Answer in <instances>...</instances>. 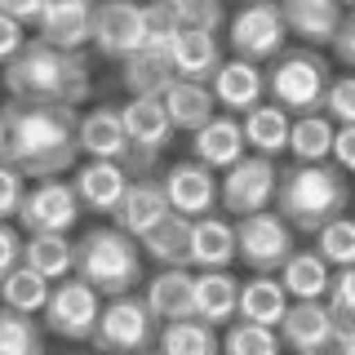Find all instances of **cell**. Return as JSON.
Masks as SVG:
<instances>
[{"mask_svg": "<svg viewBox=\"0 0 355 355\" xmlns=\"http://www.w3.org/2000/svg\"><path fill=\"white\" fill-rule=\"evenodd\" d=\"M76 111L62 107H31L5 103L0 107V164L18 169L22 178H49L67 173L76 164Z\"/></svg>", "mask_w": 355, "mask_h": 355, "instance_id": "cell-1", "label": "cell"}, {"mask_svg": "<svg viewBox=\"0 0 355 355\" xmlns=\"http://www.w3.org/2000/svg\"><path fill=\"white\" fill-rule=\"evenodd\" d=\"M94 89L85 53L49 49L40 40H27V49L5 67V94L9 103H31V107H62L76 111Z\"/></svg>", "mask_w": 355, "mask_h": 355, "instance_id": "cell-2", "label": "cell"}, {"mask_svg": "<svg viewBox=\"0 0 355 355\" xmlns=\"http://www.w3.org/2000/svg\"><path fill=\"white\" fill-rule=\"evenodd\" d=\"M351 205L347 173L333 164H288L275 182V209L288 222V231H311L315 236L324 222L342 218Z\"/></svg>", "mask_w": 355, "mask_h": 355, "instance_id": "cell-3", "label": "cell"}, {"mask_svg": "<svg viewBox=\"0 0 355 355\" xmlns=\"http://www.w3.org/2000/svg\"><path fill=\"white\" fill-rule=\"evenodd\" d=\"M76 280H85L98 297H125L142 284V249L116 227H94L76 240Z\"/></svg>", "mask_w": 355, "mask_h": 355, "instance_id": "cell-4", "label": "cell"}, {"mask_svg": "<svg viewBox=\"0 0 355 355\" xmlns=\"http://www.w3.org/2000/svg\"><path fill=\"white\" fill-rule=\"evenodd\" d=\"M329 80L333 71L315 49H284L266 71V94H271V107H280L288 120H297L320 111Z\"/></svg>", "mask_w": 355, "mask_h": 355, "instance_id": "cell-5", "label": "cell"}, {"mask_svg": "<svg viewBox=\"0 0 355 355\" xmlns=\"http://www.w3.org/2000/svg\"><path fill=\"white\" fill-rule=\"evenodd\" d=\"M155 320H151V311L142 306V297H111V302L103 306V315H98V324H94V351L98 355H142V351H151L155 347Z\"/></svg>", "mask_w": 355, "mask_h": 355, "instance_id": "cell-6", "label": "cell"}, {"mask_svg": "<svg viewBox=\"0 0 355 355\" xmlns=\"http://www.w3.org/2000/svg\"><path fill=\"white\" fill-rule=\"evenodd\" d=\"M293 253V231L280 214L262 209L236 222V258L249 266L253 275H275Z\"/></svg>", "mask_w": 355, "mask_h": 355, "instance_id": "cell-7", "label": "cell"}, {"mask_svg": "<svg viewBox=\"0 0 355 355\" xmlns=\"http://www.w3.org/2000/svg\"><path fill=\"white\" fill-rule=\"evenodd\" d=\"M275 182H280L275 160H266V155H244V160H236L218 178V205L236 218L262 214V209L275 205Z\"/></svg>", "mask_w": 355, "mask_h": 355, "instance_id": "cell-8", "label": "cell"}, {"mask_svg": "<svg viewBox=\"0 0 355 355\" xmlns=\"http://www.w3.org/2000/svg\"><path fill=\"white\" fill-rule=\"evenodd\" d=\"M231 49L236 58L262 67V62H275L284 53V18H280V5L275 0H249L236 18H231Z\"/></svg>", "mask_w": 355, "mask_h": 355, "instance_id": "cell-9", "label": "cell"}, {"mask_svg": "<svg viewBox=\"0 0 355 355\" xmlns=\"http://www.w3.org/2000/svg\"><path fill=\"white\" fill-rule=\"evenodd\" d=\"M40 315H44V329L49 333H58L67 342H89L98 315H103V297H98L85 280L67 275V280H58L49 288V302H44Z\"/></svg>", "mask_w": 355, "mask_h": 355, "instance_id": "cell-10", "label": "cell"}, {"mask_svg": "<svg viewBox=\"0 0 355 355\" xmlns=\"http://www.w3.org/2000/svg\"><path fill=\"white\" fill-rule=\"evenodd\" d=\"M76 218H80V200H76L71 182H62V178L27 187V196L18 205V222L27 236H67L76 227Z\"/></svg>", "mask_w": 355, "mask_h": 355, "instance_id": "cell-11", "label": "cell"}, {"mask_svg": "<svg viewBox=\"0 0 355 355\" xmlns=\"http://www.w3.org/2000/svg\"><path fill=\"white\" fill-rule=\"evenodd\" d=\"M103 58H120L142 49V5L133 0H94V36H89Z\"/></svg>", "mask_w": 355, "mask_h": 355, "instance_id": "cell-12", "label": "cell"}, {"mask_svg": "<svg viewBox=\"0 0 355 355\" xmlns=\"http://www.w3.org/2000/svg\"><path fill=\"white\" fill-rule=\"evenodd\" d=\"M160 187H164V200H169V214L187 218V222L214 214V205H218V178H214V169H205L196 160L169 164Z\"/></svg>", "mask_w": 355, "mask_h": 355, "instance_id": "cell-13", "label": "cell"}, {"mask_svg": "<svg viewBox=\"0 0 355 355\" xmlns=\"http://www.w3.org/2000/svg\"><path fill=\"white\" fill-rule=\"evenodd\" d=\"M40 44L67 53H85L89 36H94V0H44L36 18Z\"/></svg>", "mask_w": 355, "mask_h": 355, "instance_id": "cell-14", "label": "cell"}, {"mask_svg": "<svg viewBox=\"0 0 355 355\" xmlns=\"http://www.w3.org/2000/svg\"><path fill=\"white\" fill-rule=\"evenodd\" d=\"M71 191L80 200V209H89V214H116L125 191H129V173L111 160H85L71 173Z\"/></svg>", "mask_w": 355, "mask_h": 355, "instance_id": "cell-15", "label": "cell"}, {"mask_svg": "<svg viewBox=\"0 0 355 355\" xmlns=\"http://www.w3.org/2000/svg\"><path fill=\"white\" fill-rule=\"evenodd\" d=\"M116 231H125L129 240H142L147 231H155L164 218H169V200H164V187L155 178H133L125 200H120L116 214Z\"/></svg>", "mask_w": 355, "mask_h": 355, "instance_id": "cell-16", "label": "cell"}, {"mask_svg": "<svg viewBox=\"0 0 355 355\" xmlns=\"http://www.w3.org/2000/svg\"><path fill=\"white\" fill-rule=\"evenodd\" d=\"M191 151H196V164H205V169H214V173H227L236 160L249 155L244 133H240V120L227 116V111H218L205 129L191 133Z\"/></svg>", "mask_w": 355, "mask_h": 355, "instance_id": "cell-17", "label": "cell"}, {"mask_svg": "<svg viewBox=\"0 0 355 355\" xmlns=\"http://www.w3.org/2000/svg\"><path fill=\"white\" fill-rule=\"evenodd\" d=\"M209 94H214V107H227V116L231 111L244 116V111H253L266 98V71L244 58H231L214 71V89Z\"/></svg>", "mask_w": 355, "mask_h": 355, "instance_id": "cell-18", "label": "cell"}, {"mask_svg": "<svg viewBox=\"0 0 355 355\" xmlns=\"http://www.w3.org/2000/svg\"><path fill=\"white\" fill-rule=\"evenodd\" d=\"M76 147H80L89 160L120 164V160H125V151H129L120 111L116 107H94L89 116H76Z\"/></svg>", "mask_w": 355, "mask_h": 355, "instance_id": "cell-19", "label": "cell"}, {"mask_svg": "<svg viewBox=\"0 0 355 355\" xmlns=\"http://www.w3.org/2000/svg\"><path fill=\"white\" fill-rule=\"evenodd\" d=\"M142 306L151 311L155 324H173V320H196L191 311V271L187 266H169V271H155L147 280Z\"/></svg>", "mask_w": 355, "mask_h": 355, "instance_id": "cell-20", "label": "cell"}, {"mask_svg": "<svg viewBox=\"0 0 355 355\" xmlns=\"http://www.w3.org/2000/svg\"><path fill=\"white\" fill-rule=\"evenodd\" d=\"M236 302H240V280L231 271H200L191 275V311L200 324L218 329L227 320H236Z\"/></svg>", "mask_w": 355, "mask_h": 355, "instance_id": "cell-21", "label": "cell"}, {"mask_svg": "<svg viewBox=\"0 0 355 355\" xmlns=\"http://www.w3.org/2000/svg\"><path fill=\"white\" fill-rule=\"evenodd\" d=\"M236 262V222L227 218H196L191 222V253H187V266H200V271H227Z\"/></svg>", "mask_w": 355, "mask_h": 355, "instance_id": "cell-22", "label": "cell"}, {"mask_svg": "<svg viewBox=\"0 0 355 355\" xmlns=\"http://www.w3.org/2000/svg\"><path fill=\"white\" fill-rule=\"evenodd\" d=\"M275 338H280V347H288L293 355H311L315 347H324V342L333 338L329 302H288Z\"/></svg>", "mask_w": 355, "mask_h": 355, "instance_id": "cell-23", "label": "cell"}, {"mask_svg": "<svg viewBox=\"0 0 355 355\" xmlns=\"http://www.w3.org/2000/svg\"><path fill=\"white\" fill-rule=\"evenodd\" d=\"M275 5H280L284 31L302 36L306 44H333V36L342 27V14H347L333 0H275Z\"/></svg>", "mask_w": 355, "mask_h": 355, "instance_id": "cell-24", "label": "cell"}, {"mask_svg": "<svg viewBox=\"0 0 355 355\" xmlns=\"http://www.w3.org/2000/svg\"><path fill=\"white\" fill-rule=\"evenodd\" d=\"M120 125H125V138L133 151H151V155H160L169 147V133H173L160 98H129L120 107Z\"/></svg>", "mask_w": 355, "mask_h": 355, "instance_id": "cell-25", "label": "cell"}, {"mask_svg": "<svg viewBox=\"0 0 355 355\" xmlns=\"http://www.w3.org/2000/svg\"><path fill=\"white\" fill-rule=\"evenodd\" d=\"M169 67L178 80H191V85H209L214 71L222 67V49L218 36H205V31H178L173 49H169Z\"/></svg>", "mask_w": 355, "mask_h": 355, "instance_id": "cell-26", "label": "cell"}, {"mask_svg": "<svg viewBox=\"0 0 355 355\" xmlns=\"http://www.w3.org/2000/svg\"><path fill=\"white\" fill-rule=\"evenodd\" d=\"M329 284H333V271L320 262V253L293 249L288 262L280 266V288H284V297H293V302H324Z\"/></svg>", "mask_w": 355, "mask_h": 355, "instance_id": "cell-27", "label": "cell"}, {"mask_svg": "<svg viewBox=\"0 0 355 355\" xmlns=\"http://www.w3.org/2000/svg\"><path fill=\"white\" fill-rule=\"evenodd\" d=\"M288 125H293V120H288L280 107L258 103L253 111H244V116H240L244 147H249L253 155H266V160H275V155L288 151Z\"/></svg>", "mask_w": 355, "mask_h": 355, "instance_id": "cell-28", "label": "cell"}, {"mask_svg": "<svg viewBox=\"0 0 355 355\" xmlns=\"http://www.w3.org/2000/svg\"><path fill=\"white\" fill-rule=\"evenodd\" d=\"M288 311V297L275 275H253L249 284H240V302H236V320L244 324H262V329H280Z\"/></svg>", "mask_w": 355, "mask_h": 355, "instance_id": "cell-29", "label": "cell"}, {"mask_svg": "<svg viewBox=\"0 0 355 355\" xmlns=\"http://www.w3.org/2000/svg\"><path fill=\"white\" fill-rule=\"evenodd\" d=\"M160 107H164V116H169V125H173V129H187V133L205 129L209 120L218 116L209 85H191V80H173L169 89H164Z\"/></svg>", "mask_w": 355, "mask_h": 355, "instance_id": "cell-30", "label": "cell"}, {"mask_svg": "<svg viewBox=\"0 0 355 355\" xmlns=\"http://www.w3.org/2000/svg\"><path fill=\"white\" fill-rule=\"evenodd\" d=\"M22 266L36 271L40 280L58 284L76 271V244L67 236H27L22 240Z\"/></svg>", "mask_w": 355, "mask_h": 355, "instance_id": "cell-31", "label": "cell"}, {"mask_svg": "<svg viewBox=\"0 0 355 355\" xmlns=\"http://www.w3.org/2000/svg\"><path fill=\"white\" fill-rule=\"evenodd\" d=\"M138 249L147 253L160 271H169V266H187V253H191V222L169 214L155 231H147V236L138 240Z\"/></svg>", "mask_w": 355, "mask_h": 355, "instance_id": "cell-32", "label": "cell"}, {"mask_svg": "<svg viewBox=\"0 0 355 355\" xmlns=\"http://www.w3.org/2000/svg\"><path fill=\"white\" fill-rule=\"evenodd\" d=\"M120 80H125L129 98H164V89H169L178 76H173L169 58L138 49V53H129V58L120 62Z\"/></svg>", "mask_w": 355, "mask_h": 355, "instance_id": "cell-33", "label": "cell"}, {"mask_svg": "<svg viewBox=\"0 0 355 355\" xmlns=\"http://www.w3.org/2000/svg\"><path fill=\"white\" fill-rule=\"evenodd\" d=\"M155 355H222V338L200 320H173L155 333Z\"/></svg>", "mask_w": 355, "mask_h": 355, "instance_id": "cell-34", "label": "cell"}, {"mask_svg": "<svg viewBox=\"0 0 355 355\" xmlns=\"http://www.w3.org/2000/svg\"><path fill=\"white\" fill-rule=\"evenodd\" d=\"M333 120L311 111V116H297L288 125V151H293L297 164H329V151H333Z\"/></svg>", "mask_w": 355, "mask_h": 355, "instance_id": "cell-35", "label": "cell"}, {"mask_svg": "<svg viewBox=\"0 0 355 355\" xmlns=\"http://www.w3.org/2000/svg\"><path fill=\"white\" fill-rule=\"evenodd\" d=\"M49 280H40L36 271L27 266H14V271L0 280V306L5 311H18V315H40L44 302H49Z\"/></svg>", "mask_w": 355, "mask_h": 355, "instance_id": "cell-36", "label": "cell"}, {"mask_svg": "<svg viewBox=\"0 0 355 355\" xmlns=\"http://www.w3.org/2000/svg\"><path fill=\"white\" fill-rule=\"evenodd\" d=\"M315 253L324 266H355V218H333L315 231Z\"/></svg>", "mask_w": 355, "mask_h": 355, "instance_id": "cell-37", "label": "cell"}, {"mask_svg": "<svg viewBox=\"0 0 355 355\" xmlns=\"http://www.w3.org/2000/svg\"><path fill=\"white\" fill-rule=\"evenodd\" d=\"M0 355H44V333L36 320L0 306Z\"/></svg>", "mask_w": 355, "mask_h": 355, "instance_id": "cell-38", "label": "cell"}, {"mask_svg": "<svg viewBox=\"0 0 355 355\" xmlns=\"http://www.w3.org/2000/svg\"><path fill=\"white\" fill-rule=\"evenodd\" d=\"M178 14L169 5H160V0H151L147 9H142V49L147 53H160V58H169L173 40H178Z\"/></svg>", "mask_w": 355, "mask_h": 355, "instance_id": "cell-39", "label": "cell"}, {"mask_svg": "<svg viewBox=\"0 0 355 355\" xmlns=\"http://www.w3.org/2000/svg\"><path fill=\"white\" fill-rule=\"evenodd\" d=\"M222 355H280V338H275V329L236 320L222 338Z\"/></svg>", "mask_w": 355, "mask_h": 355, "instance_id": "cell-40", "label": "cell"}, {"mask_svg": "<svg viewBox=\"0 0 355 355\" xmlns=\"http://www.w3.org/2000/svg\"><path fill=\"white\" fill-rule=\"evenodd\" d=\"M178 27L182 31H205V36H218V27L227 22V5L222 0H187V5L173 9Z\"/></svg>", "mask_w": 355, "mask_h": 355, "instance_id": "cell-41", "label": "cell"}, {"mask_svg": "<svg viewBox=\"0 0 355 355\" xmlns=\"http://www.w3.org/2000/svg\"><path fill=\"white\" fill-rule=\"evenodd\" d=\"M320 116H329L333 125H355V76H333L324 89Z\"/></svg>", "mask_w": 355, "mask_h": 355, "instance_id": "cell-42", "label": "cell"}, {"mask_svg": "<svg viewBox=\"0 0 355 355\" xmlns=\"http://www.w3.org/2000/svg\"><path fill=\"white\" fill-rule=\"evenodd\" d=\"M22 196H27V178H22L18 169H9V164H0V222L18 218Z\"/></svg>", "mask_w": 355, "mask_h": 355, "instance_id": "cell-43", "label": "cell"}, {"mask_svg": "<svg viewBox=\"0 0 355 355\" xmlns=\"http://www.w3.org/2000/svg\"><path fill=\"white\" fill-rule=\"evenodd\" d=\"M22 49H27V27L0 14V67H9Z\"/></svg>", "mask_w": 355, "mask_h": 355, "instance_id": "cell-44", "label": "cell"}, {"mask_svg": "<svg viewBox=\"0 0 355 355\" xmlns=\"http://www.w3.org/2000/svg\"><path fill=\"white\" fill-rule=\"evenodd\" d=\"M333 160H338V164H333V169H338V173H355V125H338V129H333Z\"/></svg>", "mask_w": 355, "mask_h": 355, "instance_id": "cell-45", "label": "cell"}, {"mask_svg": "<svg viewBox=\"0 0 355 355\" xmlns=\"http://www.w3.org/2000/svg\"><path fill=\"white\" fill-rule=\"evenodd\" d=\"M329 306H342L355 315V266H342L329 284Z\"/></svg>", "mask_w": 355, "mask_h": 355, "instance_id": "cell-46", "label": "cell"}, {"mask_svg": "<svg viewBox=\"0 0 355 355\" xmlns=\"http://www.w3.org/2000/svg\"><path fill=\"white\" fill-rule=\"evenodd\" d=\"M14 266H22V236L9 222H0V280H5Z\"/></svg>", "mask_w": 355, "mask_h": 355, "instance_id": "cell-47", "label": "cell"}, {"mask_svg": "<svg viewBox=\"0 0 355 355\" xmlns=\"http://www.w3.org/2000/svg\"><path fill=\"white\" fill-rule=\"evenodd\" d=\"M333 53H338V62L351 67V76H355V9L342 14V27H338V36H333Z\"/></svg>", "mask_w": 355, "mask_h": 355, "instance_id": "cell-48", "label": "cell"}, {"mask_svg": "<svg viewBox=\"0 0 355 355\" xmlns=\"http://www.w3.org/2000/svg\"><path fill=\"white\" fill-rule=\"evenodd\" d=\"M40 5H44V0H0V14L27 27V22H36V18H40Z\"/></svg>", "mask_w": 355, "mask_h": 355, "instance_id": "cell-49", "label": "cell"}, {"mask_svg": "<svg viewBox=\"0 0 355 355\" xmlns=\"http://www.w3.org/2000/svg\"><path fill=\"white\" fill-rule=\"evenodd\" d=\"M311 355H347V342H342V338H329L324 347H315Z\"/></svg>", "mask_w": 355, "mask_h": 355, "instance_id": "cell-50", "label": "cell"}, {"mask_svg": "<svg viewBox=\"0 0 355 355\" xmlns=\"http://www.w3.org/2000/svg\"><path fill=\"white\" fill-rule=\"evenodd\" d=\"M160 5H169V9H178V5H187V0H160Z\"/></svg>", "mask_w": 355, "mask_h": 355, "instance_id": "cell-51", "label": "cell"}, {"mask_svg": "<svg viewBox=\"0 0 355 355\" xmlns=\"http://www.w3.org/2000/svg\"><path fill=\"white\" fill-rule=\"evenodd\" d=\"M333 5H342V9H347V5H351V9H355V0H333Z\"/></svg>", "mask_w": 355, "mask_h": 355, "instance_id": "cell-52", "label": "cell"}, {"mask_svg": "<svg viewBox=\"0 0 355 355\" xmlns=\"http://www.w3.org/2000/svg\"><path fill=\"white\" fill-rule=\"evenodd\" d=\"M347 355H355V338H351V342H347Z\"/></svg>", "mask_w": 355, "mask_h": 355, "instance_id": "cell-53", "label": "cell"}, {"mask_svg": "<svg viewBox=\"0 0 355 355\" xmlns=\"http://www.w3.org/2000/svg\"><path fill=\"white\" fill-rule=\"evenodd\" d=\"M142 355H151V351H142Z\"/></svg>", "mask_w": 355, "mask_h": 355, "instance_id": "cell-54", "label": "cell"}, {"mask_svg": "<svg viewBox=\"0 0 355 355\" xmlns=\"http://www.w3.org/2000/svg\"><path fill=\"white\" fill-rule=\"evenodd\" d=\"M244 5H249V0H244Z\"/></svg>", "mask_w": 355, "mask_h": 355, "instance_id": "cell-55", "label": "cell"}]
</instances>
